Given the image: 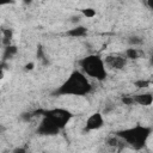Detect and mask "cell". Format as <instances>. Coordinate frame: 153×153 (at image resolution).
Returning <instances> with one entry per match:
<instances>
[{
  "instance_id": "7402d4cb",
  "label": "cell",
  "mask_w": 153,
  "mask_h": 153,
  "mask_svg": "<svg viewBox=\"0 0 153 153\" xmlns=\"http://www.w3.org/2000/svg\"><path fill=\"white\" fill-rule=\"evenodd\" d=\"M33 66H35V65H33V62L26 63V65H25V69H26V71H31V69L33 68Z\"/></svg>"
},
{
  "instance_id": "e0dca14e",
  "label": "cell",
  "mask_w": 153,
  "mask_h": 153,
  "mask_svg": "<svg viewBox=\"0 0 153 153\" xmlns=\"http://www.w3.org/2000/svg\"><path fill=\"white\" fill-rule=\"evenodd\" d=\"M122 102H123L126 105H131V104H134L133 96H124V97L122 98Z\"/></svg>"
},
{
  "instance_id": "5b68a950",
  "label": "cell",
  "mask_w": 153,
  "mask_h": 153,
  "mask_svg": "<svg viewBox=\"0 0 153 153\" xmlns=\"http://www.w3.org/2000/svg\"><path fill=\"white\" fill-rule=\"evenodd\" d=\"M61 129L48 117L43 116L41 123L38 124L37 127V133L39 135H43V136H54L56 134H59Z\"/></svg>"
},
{
  "instance_id": "2e32d148",
  "label": "cell",
  "mask_w": 153,
  "mask_h": 153,
  "mask_svg": "<svg viewBox=\"0 0 153 153\" xmlns=\"http://www.w3.org/2000/svg\"><path fill=\"white\" fill-rule=\"evenodd\" d=\"M134 85H135L136 87H139V88H143V87H147V86L149 85V81H148V80H143V79H141V80L135 81Z\"/></svg>"
},
{
  "instance_id": "4fadbf2b",
  "label": "cell",
  "mask_w": 153,
  "mask_h": 153,
  "mask_svg": "<svg viewBox=\"0 0 153 153\" xmlns=\"http://www.w3.org/2000/svg\"><path fill=\"white\" fill-rule=\"evenodd\" d=\"M128 43L131 47H136V45H141L142 44V38L137 37V36H131L128 38Z\"/></svg>"
},
{
  "instance_id": "8992f818",
  "label": "cell",
  "mask_w": 153,
  "mask_h": 153,
  "mask_svg": "<svg viewBox=\"0 0 153 153\" xmlns=\"http://www.w3.org/2000/svg\"><path fill=\"white\" fill-rule=\"evenodd\" d=\"M104 63L108 65L110 68L122 69L127 65V59L124 56H121V55H109L105 57Z\"/></svg>"
},
{
  "instance_id": "6da1fadb",
  "label": "cell",
  "mask_w": 153,
  "mask_h": 153,
  "mask_svg": "<svg viewBox=\"0 0 153 153\" xmlns=\"http://www.w3.org/2000/svg\"><path fill=\"white\" fill-rule=\"evenodd\" d=\"M92 91L86 75L80 71H73L71 75L53 92V96H85Z\"/></svg>"
},
{
  "instance_id": "603a6c76",
  "label": "cell",
  "mask_w": 153,
  "mask_h": 153,
  "mask_svg": "<svg viewBox=\"0 0 153 153\" xmlns=\"http://www.w3.org/2000/svg\"><path fill=\"white\" fill-rule=\"evenodd\" d=\"M14 152H25V149H23V148H17V149H14Z\"/></svg>"
},
{
  "instance_id": "ac0fdd59",
  "label": "cell",
  "mask_w": 153,
  "mask_h": 153,
  "mask_svg": "<svg viewBox=\"0 0 153 153\" xmlns=\"http://www.w3.org/2000/svg\"><path fill=\"white\" fill-rule=\"evenodd\" d=\"M108 142H109V145H110V146H116V145H117V140H116V137L109 139V140H108Z\"/></svg>"
},
{
  "instance_id": "44dd1931",
  "label": "cell",
  "mask_w": 153,
  "mask_h": 153,
  "mask_svg": "<svg viewBox=\"0 0 153 153\" xmlns=\"http://www.w3.org/2000/svg\"><path fill=\"white\" fill-rule=\"evenodd\" d=\"M146 6L149 10H153V0H146Z\"/></svg>"
},
{
  "instance_id": "3957f363",
  "label": "cell",
  "mask_w": 153,
  "mask_h": 153,
  "mask_svg": "<svg viewBox=\"0 0 153 153\" xmlns=\"http://www.w3.org/2000/svg\"><path fill=\"white\" fill-rule=\"evenodd\" d=\"M79 65L84 74H87L88 76L98 81L105 80L106 78L105 63H104V60L99 55H96V54L87 55L79 61Z\"/></svg>"
},
{
  "instance_id": "d6986e66",
  "label": "cell",
  "mask_w": 153,
  "mask_h": 153,
  "mask_svg": "<svg viewBox=\"0 0 153 153\" xmlns=\"http://www.w3.org/2000/svg\"><path fill=\"white\" fill-rule=\"evenodd\" d=\"M14 0H0V6L2 5H8V4H13Z\"/></svg>"
},
{
  "instance_id": "cb8c5ba5",
  "label": "cell",
  "mask_w": 153,
  "mask_h": 153,
  "mask_svg": "<svg viewBox=\"0 0 153 153\" xmlns=\"http://www.w3.org/2000/svg\"><path fill=\"white\" fill-rule=\"evenodd\" d=\"M25 1H26V2H31L32 0H25Z\"/></svg>"
},
{
  "instance_id": "9a60e30c",
  "label": "cell",
  "mask_w": 153,
  "mask_h": 153,
  "mask_svg": "<svg viewBox=\"0 0 153 153\" xmlns=\"http://www.w3.org/2000/svg\"><path fill=\"white\" fill-rule=\"evenodd\" d=\"M81 12H82V14L85 17H88V18H92V17L96 16V11L93 8H84Z\"/></svg>"
},
{
  "instance_id": "ba28073f",
  "label": "cell",
  "mask_w": 153,
  "mask_h": 153,
  "mask_svg": "<svg viewBox=\"0 0 153 153\" xmlns=\"http://www.w3.org/2000/svg\"><path fill=\"white\" fill-rule=\"evenodd\" d=\"M133 99H134V103H137V104L143 105V106H148V105H151L153 103V96H152L151 92L134 94Z\"/></svg>"
},
{
  "instance_id": "30bf717a",
  "label": "cell",
  "mask_w": 153,
  "mask_h": 153,
  "mask_svg": "<svg viewBox=\"0 0 153 153\" xmlns=\"http://www.w3.org/2000/svg\"><path fill=\"white\" fill-rule=\"evenodd\" d=\"M18 51V48L13 44H10V45H6L5 47V50H4V54H2V60L4 61H7V60H11Z\"/></svg>"
},
{
  "instance_id": "9c48e42d",
  "label": "cell",
  "mask_w": 153,
  "mask_h": 153,
  "mask_svg": "<svg viewBox=\"0 0 153 153\" xmlns=\"http://www.w3.org/2000/svg\"><path fill=\"white\" fill-rule=\"evenodd\" d=\"M66 33L67 36H71V37H84L87 35V29L85 26L78 25V26H74L73 29H69Z\"/></svg>"
},
{
  "instance_id": "7a4b0ae2",
  "label": "cell",
  "mask_w": 153,
  "mask_h": 153,
  "mask_svg": "<svg viewBox=\"0 0 153 153\" xmlns=\"http://www.w3.org/2000/svg\"><path fill=\"white\" fill-rule=\"evenodd\" d=\"M151 134H152V128L151 127L136 124L135 127L116 131L115 136L124 140L134 149L139 151V149L143 148V146L146 145V142H147V140H148Z\"/></svg>"
},
{
  "instance_id": "7c38bea8",
  "label": "cell",
  "mask_w": 153,
  "mask_h": 153,
  "mask_svg": "<svg viewBox=\"0 0 153 153\" xmlns=\"http://www.w3.org/2000/svg\"><path fill=\"white\" fill-rule=\"evenodd\" d=\"M139 57V51L136 48H128L126 50V59H130V60H135Z\"/></svg>"
},
{
  "instance_id": "277c9868",
  "label": "cell",
  "mask_w": 153,
  "mask_h": 153,
  "mask_svg": "<svg viewBox=\"0 0 153 153\" xmlns=\"http://www.w3.org/2000/svg\"><path fill=\"white\" fill-rule=\"evenodd\" d=\"M39 112L43 116L50 118L60 129L65 128L66 124L73 117L71 111H68L67 109H62V108H54V109H49V110H41Z\"/></svg>"
},
{
  "instance_id": "8fae6325",
  "label": "cell",
  "mask_w": 153,
  "mask_h": 153,
  "mask_svg": "<svg viewBox=\"0 0 153 153\" xmlns=\"http://www.w3.org/2000/svg\"><path fill=\"white\" fill-rule=\"evenodd\" d=\"M12 38H13V31H12V29H4L2 30V44L5 47L6 45H10Z\"/></svg>"
},
{
  "instance_id": "52a82bcc",
  "label": "cell",
  "mask_w": 153,
  "mask_h": 153,
  "mask_svg": "<svg viewBox=\"0 0 153 153\" xmlns=\"http://www.w3.org/2000/svg\"><path fill=\"white\" fill-rule=\"evenodd\" d=\"M103 123H104L103 115L100 112H94L86 120L85 128L86 130H96V129H99L103 126Z\"/></svg>"
},
{
  "instance_id": "ffe728a7",
  "label": "cell",
  "mask_w": 153,
  "mask_h": 153,
  "mask_svg": "<svg viewBox=\"0 0 153 153\" xmlns=\"http://www.w3.org/2000/svg\"><path fill=\"white\" fill-rule=\"evenodd\" d=\"M22 118H23L24 121H29V120L31 118V114H30V112H29V114H27V112H26V114H23V115H22Z\"/></svg>"
},
{
  "instance_id": "5bb4252c",
  "label": "cell",
  "mask_w": 153,
  "mask_h": 153,
  "mask_svg": "<svg viewBox=\"0 0 153 153\" xmlns=\"http://www.w3.org/2000/svg\"><path fill=\"white\" fill-rule=\"evenodd\" d=\"M37 59H39L44 65L48 63V60L45 59V55H44V53H43V48H42L41 45L37 47Z\"/></svg>"
}]
</instances>
